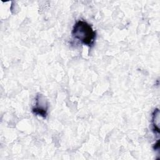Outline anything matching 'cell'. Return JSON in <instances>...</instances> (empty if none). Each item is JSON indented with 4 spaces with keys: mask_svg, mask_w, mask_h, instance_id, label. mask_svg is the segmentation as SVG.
Here are the masks:
<instances>
[{
    "mask_svg": "<svg viewBox=\"0 0 160 160\" xmlns=\"http://www.w3.org/2000/svg\"><path fill=\"white\" fill-rule=\"evenodd\" d=\"M153 148L154 150H159V140L157 141L156 143L153 146Z\"/></svg>",
    "mask_w": 160,
    "mask_h": 160,
    "instance_id": "cell-4",
    "label": "cell"
},
{
    "mask_svg": "<svg viewBox=\"0 0 160 160\" xmlns=\"http://www.w3.org/2000/svg\"><path fill=\"white\" fill-rule=\"evenodd\" d=\"M159 111L158 109H154L152 114V131L154 134L159 136Z\"/></svg>",
    "mask_w": 160,
    "mask_h": 160,
    "instance_id": "cell-3",
    "label": "cell"
},
{
    "mask_svg": "<svg viewBox=\"0 0 160 160\" xmlns=\"http://www.w3.org/2000/svg\"><path fill=\"white\" fill-rule=\"evenodd\" d=\"M48 103L46 98L41 94H38L36 97V102L32 109V112L36 116L46 118L48 115Z\"/></svg>",
    "mask_w": 160,
    "mask_h": 160,
    "instance_id": "cell-2",
    "label": "cell"
},
{
    "mask_svg": "<svg viewBox=\"0 0 160 160\" xmlns=\"http://www.w3.org/2000/svg\"><path fill=\"white\" fill-rule=\"evenodd\" d=\"M71 34L72 38L81 44L90 48L94 46L96 39V32L91 25L82 20H79L75 22Z\"/></svg>",
    "mask_w": 160,
    "mask_h": 160,
    "instance_id": "cell-1",
    "label": "cell"
}]
</instances>
